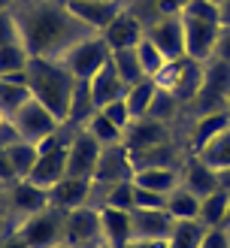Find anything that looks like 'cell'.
<instances>
[{
	"label": "cell",
	"instance_id": "cell-1",
	"mask_svg": "<svg viewBox=\"0 0 230 248\" xmlns=\"http://www.w3.org/2000/svg\"><path fill=\"white\" fill-rule=\"evenodd\" d=\"M12 12L31 58H61L91 33L67 9L64 0H18Z\"/></svg>",
	"mask_w": 230,
	"mask_h": 248
},
{
	"label": "cell",
	"instance_id": "cell-2",
	"mask_svg": "<svg viewBox=\"0 0 230 248\" xmlns=\"http://www.w3.org/2000/svg\"><path fill=\"white\" fill-rule=\"evenodd\" d=\"M28 85H31L33 100H40L48 112L64 124L67 112H70L73 88H76L73 73L61 64L58 58H31V64H28Z\"/></svg>",
	"mask_w": 230,
	"mask_h": 248
},
{
	"label": "cell",
	"instance_id": "cell-3",
	"mask_svg": "<svg viewBox=\"0 0 230 248\" xmlns=\"http://www.w3.org/2000/svg\"><path fill=\"white\" fill-rule=\"evenodd\" d=\"M109 55H112V48L106 46L103 36L100 33H88L85 40H79L73 48H67L58 61L73 73V79H85V82H88L94 73L109 61Z\"/></svg>",
	"mask_w": 230,
	"mask_h": 248
},
{
	"label": "cell",
	"instance_id": "cell-4",
	"mask_svg": "<svg viewBox=\"0 0 230 248\" xmlns=\"http://www.w3.org/2000/svg\"><path fill=\"white\" fill-rule=\"evenodd\" d=\"M15 233L31 248H52L58 242H64V212L46 206V209H40V212L21 218L15 224Z\"/></svg>",
	"mask_w": 230,
	"mask_h": 248
},
{
	"label": "cell",
	"instance_id": "cell-5",
	"mask_svg": "<svg viewBox=\"0 0 230 248\" xmlns=\"http://www.w3.org/2000/svg\"><path fill=\"white\" fill-rule=\"evenodd\" d=\"M227 94H230V64H227V61H218V58L206 61L203 88H200V94H197V100L191 103L194 115L227 109Z\"/></svg>",
	"mask_w": 230,
	"mask_h": 248
},
{
	"label": "cell",
	"instance_id": "cell-6",
	"mask_svg": "<svg viewBox=\"0 0 230 248\" xmlns=\"http://www.w3.org/2000/svg\"><path fill=\"white\" fill-rule=\"evenodd\" d=\"M64 242L73 248H91L103 245V227H100V209L82 206L64 212Z\"/></svg>",
	"mask_w": 230,
	"mask_h": 248
},
{
	"label": "cell",
	"instance_id": "cell-7",
	"mask_svg": "<svg viewBox=\"0 0 230 248\" xmlns=\"http://www.w3.org/2000/svg\"><path fill=\"white\" fill-rule=\"evenodd\" d=\"M12 124H15V130H18L21 140H28V142H33V145H40L43 140H48V136L61 127V121L48 112L40 100L24 103L18 112L12 115Z\"/></svg>",
	"mask_w": 230,
	"mask_h": 248
},
{
	"label": "cell",
	"instance_id": "cell-8",
	"mask_svg": "<svg viewBox=\"0 0 230 248\" xmlns=\"http://www.w3.org/2000/svg\"><path fill=\"white\" fill-rule=\"evenodd\" d=\"M145 36L161 48L167 61H182L185 55V21L182 16H157L152 24H145Z\"/></svg>",
	"mask_w": 230,
	"mask_h": 248
},
{
	"label": "cell",
	"instance_id": "cell-9",
	"mask_svg": "<svg viewBox=\"0 0 230 248\" xmlns=\"http://www.w3.org/2000/svg\"><path fill=\"white\" fill-rule=\"evenodd\" d=\"M91 194H94V179L64 176L58 185L48 188V206L58 212H73V209L91 206Z\"/></svg>",
	"mask_w": 230,
	"mask_h": 248
},
{
	"label": "cell",
	"instance_id": "cell-10",
	"mask_svg": "<svg viewBox=\"0 0 230 248\" xmlns=\"http://www.w3.org/2000/svg\"><path fill=\"white\" fill-rule=\"evenodd\" d=\"M100 152H103V145L88 130H76L67 145V176L91 179L97 170V160H100Z\"/></svg>",
	"mask_w": 230,
	"mask_h": 248
},
{
	"label": "cell",
	"instance_id": "cell-11",
	"mask_svg": "<svg viewBox=\"0 0 230 248\" xmlns=\"http://www.w3.org/2000/svg\"><path fill=\"white\" fill-rule=\"evenodd\" d=\"M100 36L106 40V46L112 48V52H118V48H137L142 43V36H145V21L137 16V12H130V6H124L112 21L106 24V31Z\"/></svg>",
	"mask_w": 230,
	"mask_h": 248
},
{
	"label": "cell",
	"instance_id": "cell-12",
	"mask_svg": "<svg viewBox=\"0 0 230 248\" xmlns=\"http://www.w3.org/2000/svg\"><path fill=\"white\" fill-rule=\"evenodd\" d=\"M133 172H137V167H133V160H130L127 145L115 142V145H103L100 160H97V170H94L91 179L100 182V185H115V182L133 179Z\"/></svg>",
	"mask_w": 230,
	"mask_h": 248
},
{
	"label": "cell",
	"instance_id": "cell-13",
	"mask_svg": "<svg viewBox=\"0 0 230 248\" xmlns=\"http://www.w3.org/2000/svg\"><path fill=\"white\" fill-rule=\"evenodd\" d=\"M64 3L91 33H103L106 24L127 6L124 0H64Z\"/></svg>",
	"mask_w": 230,
	"mask_h": 248
},
{
	"label": "cell",
	"instance_id": "cell-14",
	"mask_svg": "<svg viewBox=\"0 0 230 248\" xmlns=\"http://www.w3.org/2000/svg\"><path fill=\"white\" fill-rule=\"evenodd\" d=\"M179 179H182V188L197 194L200 200L224 185L221 172H215L209 164H203L197 155H185V160H182V167H179Z\"/></svg>",
	"mask_w": 230,
	"mask_h": 248
},
{
	"label": "cell",
	"instance_id": "cell-15",
	"mask_svg": "<svg viewBox=\"0 0 230 248\" xmlns=\"http://www.w3.org/2000/svg\"><path fill=\"white\" fill-rule=\"evenodd\" d=\"M6 200H9V212H12V221H18L21 218H28L33 212H40V209L48 206V191L40 188V185H33L28 179H18V182H12L9 188H6Z\"/></svg>",
	"mask_w": 230,
	"mask_h": 248
},
{
	"label": "cell",
	"instance_id": "cell-16",
	"mask_svg": "<svg viewBox=\"0 0 230 248\" xmlns=\"http://www.w3.org/2000/svg\"><path fill=\"white\" fill-rule=\"evenodd\" d=\"M185 55L194 58V61H212L215 55V43H218V31H221V24L215 21H197V18H185Z\"/></svg>",
	"mask_w": 230,
	"mask_h": 248
},
{
	"label": "cell",
	"instance_id": "cell-17",
	"mask_svg": "<svg viewBox=\"0 0 230 248\" xmlns=\"http://www.w3.org/2000/svg\"><path fill=\"white\" fill-rule=\"evenodd\" d=\"M130 218H133V239L167 242L169 233H173V224H176L167 209H133Z\"/></svg>",
	"mask_w": 230,
	"mask_h": 248
},
{
	"label": "cell",
	"instance_id": "cell-18",
	"mask_svg": "<svg viewBox=\"0 0 230 248\" xmlns=\"http://www.w3.org/2000/svg\"><path fill=\"white\" fill-rule=\"evenodd\" d=\"M224 127H230V112L227 109H218V112H203L194 115L191 133H188V155H200L206 145H209Z\"/></svg>",
	"mask_w": 230,
	"mask_h": 248
},
{
	"label": "cell",
	"instance_id": "cell-19",
	"mask_svg": "<svg viewBox=\"0 0 230 248\" xmlns=\"http://www.w3.org/2000/svg\"><path fill=\"white\" fill-rule=\"evenodd\" d=\"M88 88H91V97H94L97 109H103L106 103H115V100H124V94H127V85L121 82V76L115 73L112 61H106V64L88 79Z\"/></svg>",
	"mask_w": 230,
	"mask_h": 248
},
{
	"label": "cell",
	"instance_id": "cell-20",
	"mask_svg": "<svg viewBox=\"0 0 230 248\" xmlns=\"http://www.w3.org/2000/svg\"><path fill=\"white\" fill-rule=\"evenodd\" d=\"M100 227H103V245H109V248H127L133 242V218L124 209L103 206Z\"/></svg>",
	"mask_w": 230,
	"mask_h": 248
},
{
	"label": "cell",
	"instance_id": "cell-21",
	"mask_svg": "<svg viewBox=\"0 0 230 248\" xmlns=\"http://www.w3.org/2000/svg\"><path fill=\"white\" fill-rule=\"evenodd\" d=\"M167 140H173L169 124L154 121V118H137V121H130V127L124 130V145H127V152H139V148H149V145L167 142Z\"/></svg>",
	"mask_w": 230,
	"mask_h": 248
},
{
	"label": "cell",
	"instance_id": "cell-22",
	"mask_svg": "<svg viewBox=\"0 0 230 248\" xmlns=\"http://www.w3.org/2000/svg\"><path fill=\"white\" fill-rule=\"evenodd\" d=\"M203 73H206L203 61H194V58H182L179 61V82H176L173 94L179 97L182 106H191L197 100V94L203 88Z\"/></svg>",
	"mask_w": 230,
	"mask_h": 248
},
{
	"label": "cell",
	"instance_id": "cell-23",
	"mask_svg": "<svg viewBox=\"0 0 230 248\" xmlns=\"http://www.w3.org/2000/svg\"><path fill=\"white\" fill-rule=\"evenodd\" d=\"M133 185L145 191H157V194H173L182 179H179V167H145L133 172Z\"/></svg>",
	"mask_w": 230,
	"mask_h": 248
},
{
	"label": "cell",
	"instance_id": "cell-24",
	"mask_svg": "<svg viewBox=\"0 0 230 248\" xmlns=\"http://www.w3.org/2000/svg\"><path fill=\"white\" fill-rule=\"evenodd\" d=\"M97 112V103L91 97V88L85 79H76V88H73V100H70V112H67V127L73 130H82L85 124H88V118Z\"/></svg>",
	"mask_w": 230,
	"mask_h": 248
},
{
	"label": "cell",
	"instance_id": "cell-25",
	"mask_svg": "<svg viewBox=\"0 0 230 248\" xmlns=\"http://www.w3.org/2000/svg\"><path fill=\"white\" fill-rule=\"evenodd\" d=\"M227 206H230V188L221 185L218 191H212L209 197L200 200V215L197 221L203 227H224V218H227Z\"/></svg>",
	"mask_w": 230,
	"mask_h": 248
},
{
	"label": "cell",
	"instance_id": "cell-26",
	"mask_svg": "<svg viewBox=\"0 0 230 248\" xmlns=\"http://www.w3.org/2000/svg\"><path fill=\"white\" fill-rule=\"evenodd\" d=\"M197 157L203 160V164H209L215 172H221V176L230 172V127H224Z\"/></svg>",
	"mask_w": 230,
	"mask_h": 248
},
{
	"label": "cell",
	"instance_id": "cell-27",
	"mask_svg": "<svg viewBox=\"0 0 230 248\" xmlns=\"http://www.w3.org/2000/svg\"><path fill=\"white\" fill-rule=\"evenodd\" d=\"M154 94H157L154 79H142V82H137V85H130V88H127L124 100H127V109H130V118H133V121L149 115Z\"/></svg>",
	"mask_w": 230,
	"mask_h": 248
},
{
	"label": "cell",
	"instance_id": "cell-28",
	"mask_svg": "<svg viewBox=\"0 0 230 248\" xmlns=\"http://www.w3.org/2000/svg\"><path fill=\"white\" fill-rule=\"evenodd\" d=\"M167 212H169L173 221H194V218L200 215V197L185 191L179 185V188L167 197Z\"/></svg>",
	"mask_w": 230,
	"mask_h": 248
},
{
	"label": "cell",
	"instance_id": "cell-29",
	"mask_svg": "<svg viewBox=\"0 0 230 248\" xmlns=\"http://www.w3.org/2000/svg\"><path fill=\"white\" fill-rule=\"evenodd\" d=\"M112 67H115V73L121 76V82L127 85H137V82H142V79H149L142 73V67H139V58H137V48H118V52H112Z\"/></svg>",
	"mask_w": 230,
	"mask_h": 248
},
{
	"label": "cell",
	"instance_id": "cell-30",
	"mask_svg": "<svg viewBox=\"0 0 230 248\" xmlns=\"http://www.w3.org/2000/svg\"><path fill=\"white\" fill-rule=\"evenodd\" d=\"M33 94H31V85H18V82H3L0 79V112L3 115H15L24 103H31Z\"/></svg>",
	"mask_w": 230,
	"mask_h": 248
},
{
	"label": "cell",
	"instance_id": "cell-31",
	"mask_svg": "<svg viewBox=\"0 0 230 248\" xmlns=\"http://www.w3.org/2000/svg\"><path fill=\"white\" fill-rule=\"evenodd\" d=\"M6 155H9L12 167H15V172H18V179H28V172L33 170L36 157H40V148H36L33 142H28V140H15V142L6 145Z\"/></svg>",
	"mask_w": 230,
	"mask_h": 248
},
{
	"label": "cell",
	"instance_id": "cell-32",
	"mask_svg": "<svg viewBox=\"0 0 230 248\" xmlns=\"http://www.w3.org/2000/svg\"><path fill=\"white\" fill-rule=\"evenodd\" d=\"M82 130H88V133H91V136H94V140L100 142V145H115V142H124V130H118L115 124H112V121H109V118L100 112V109H97V112L88 118V124H85Z\"/></svg>",
	"mask_w": 230,
	"mask_h": 248
},
{
	"label": "cell",
	"instance_id": "cell-33",
	"mask_svg": "<svg viewBox=\"0 0 230 248\" xmlns=\"http://www.w3.org/2000/svg\"><path fill=\"white\" fill-rule=\"evenodd\" d=\"M31 64V52L24 48V43H12V46H0V79L9 73H21Z\"/></svg>",
	"mask_w": 230,
	"mask_h": 248
},
{
	"label": "cell",
	"instance_id": "cell-34",
	"mask_svg": "<svg viewBox=\"0 0 230 248\" xmlns=\"http://www.w3.org/2000/svg\"><path fill=\"white\" fill-rule=\"evenodd\" d=\"M182 112V103H179V97L173 91H161L157 88L154 94V100H152V109H149V115L145 118H154V121H164V124H173V118Z\"/></svg>",
	"mask_w": 230,
	"mask_h": 248
},
{
	"label": "cell",
	"instance_id": "cell-35",
	"mask_svg": "<svg viewBox=\"0 0 230 248\" xmlns=\"http://www.w3.org/2000/svg\"><path fill=\"white\" fill-rule=\"evenodd\" d=\"M137 58H139V67H142V73H145L149 79H154L157 73L167 67V58L161 55V48H157L149 36H142V43L137 46Z\"/></svg>",
	"mask_w": 230,
	"mask_h": 248
},
{
	"label": "cell",
	"instance_id": "cell-36",
	"mask_svg": "<svg viewBox=\"0 0 230 248\" xmlns=\"http://www.w3.org/2000/svg\"><path fill=\"white\" fill-rule=\"evenodd\" d=\"M182 16H185V18H197V21H215V24H221V9H218L215 3H209V0H191Z\"/></svg>",
	"mask_w": 230,
	"mask_h": 248
},
{
	"label": "cell",
	"instance_id": "cell-37",
	"mask_svg": "<svg viewBox=\"0 0 230 248\" xmlns=\"http://www.w3.org/2000/svg\"><path fill=\"white\" fill-rule=\"evenodd\" d=\"M12 43H21L15 12H12V9H0V46H12Z\"/></svg>",
	"mask_w": 230,
	"mask_h": 248
},
{
	"label": "cell",
	"instance_id": "cell-38",
	"mask_svg": "<svg viewBox=\"0 0 230 248\" xmlns=\"http://www.w3.org/2000/svg\"><path fill=\"white\" fill-rule=\"evenodd\" d=\"M100 112H103L109 121H112L118 130H127V127H130V121H133V118H130V109H127V100H115V103H106V106L100 109Z\"/></svg>",
	"mask_w": 230,
	"mask_h": 248
},
{
	"label": "cell",
	"instance_id": "cell-39",
	"mask_svg": "<svg viewBox=\"0 0 230 248\" xmlns=\"http://www.w3.org/2000/svg\"><path fill=\"white\" fill-rule=\"evenodd\" d=\"M197 248H230V227H206Z\"/></svg>",
	"mask_w": 230,
	"mask_h": 248
},
{
	"label": "cell",
	"instance_id": "cell-40",
	"mask_svg": "<svg viewBox=\"0 0 230 248\" xmlns=\"http://www.w3.org/2000/svg\"><path fill=\"white\" fill-rule=\"evenodd\" d=\"M167 197L169 194H157V191L137 188V209H167Z\"/></svg>",
	"mask_w": 230,
	"mask_h": 248
},
{
	"label": "cell",
	"instance_id": "cell-41",
	"mask_svg": "<svg viewBox=\"0 0 230 248\" xmlns=\"http://www.w3.org/2000/svg\"><path fill=\"white\" fill-rule=\"evenodd\" d=\"M15 227V221H12V212H9V200H6V185H0V236L9 233Z\"/></svg>",
	"mask_w": 230,
	"mask_h": 248
},
{
	"label": "cell",
	"instance_id": "cell-42",
	"mask_svg": "<svg viewBox=\"0 0 230 248\" xmlns=\"http://www.w3.org/2000/svg\"><path fill=\"white\" fill-rule=\"evenodd\" d=\"M12 182H18V172H15V167H12L6 148H0V185H6V188H9Z\"/></svg>",
	"mask_w": 230,
	"mask_h": 248
},
{
	"label": "cell",
	"instance_id": "cell-43",
	"mask_svg": "<svg viewBox=\"0 0 230 248\" xmlns=\"http://www.w3.org/2000/svg\"><path fill=\"white\" fill-rule=\"evenodd\" d=\"M15 140H21L18 130H15V124H12V118H9V115L0 112V148H6L9 142H15Z\"/></svg>",
	"mask_w": 230,
	"mask_h": 248
},
{
	"label": "cell",
	"instance_id": "cell-44",
	"mask_svg": "<svg viewBox=\"0 0 230 248\" xmlns=\"http://www.w3.org/2000/svg\"><path fill=\"white\" fill-rule=\"evenodd\" d=\"M188 3L191 0H154V9L157 16H182Z\"/></svg>",
	"mask_w": 230,
	"mask_h": 248
},
{
	"label": "cell",
	"instance_id": "cell-45",
	"mask_svg": "<svg viewBox=\"0 0 230 248\" xmlns=\"http://www.w3.org/2000/svg\"><path fill=\"white\" fill-rule=\"evenodd\" d=\"M212 58L230 64V28H224V24H221V31H218V43H215V55Z\"/></svg>",
	"mask_w": 230,
	"mask_h": 248
},
{
	"label": "cell",
	"instance_id": "cell-46",
	"mask_svg": "<svg viewBox=\"0 0 230 248\" xmlns=\"http://www.w3.org/2000/svg\"><path fill=\"white\" fill-rule=\"evenodd\" d=\"M0 248H31V245L15 233V227H12L9 233H3V236H0Z\"/></svg>",
	"mask_w": 230,
	"mask_h": 248
},
{
	"label": "cell",
	"instance_id": "cell-47",
	"mask_svg": "<svg viewBox=\"0 0 230 248\" xmlns=\"http://www.w3.org/2000/svg\"><path fill=\"white\" fill-rule=\"evenodd\" d=\"M127 248H169L167 242H154V239H133Z\"/></svg>",
	"mask_w": 230,
	"mask_h": 248
},
{
	"label": "cell",
	"instance_id": "cell-48",
	"mask_svg": "<svg viewBox=\"0 0 230 248\" xmlns=\"http://www.w3.org/2000/svg\"><path fill=\"white\" fill-rule=\"evenodd\" d=\"M221 24H224V28H230V0H224V3H221Z\"/></svg>",
	"mask_w": 230,
	"mask_h": 248
},
{
	"label": "cell",
	"instance_id": "cell-49",
	"mask_svg": "<svg viewBox=\"0 0 230 248\" xmlns=\"http://www.w3.org/2000/svg\"><path fill=\"white\" fill-rule=\"evenodd\" d=\"M15 3H18V0H0V9H12Z\"/></svg>",
	"mask_w": 230,
	"mask_h": 248
},
{
	"label": "cell",
	"instance_id": "cell-50",
	"mask_svg": "<svg viewBox=\"0 0 230 248\" xmlns=\"http://www.w3.org/2000/svg\"><path fill=\"white\" fill-rule=\"evenodd\" d=\"M224 227H230V206H227V218H224Z\"/></svg>",
	"mask_w": 230,
	"mask_h": 248
},
{
	"label": "cell",
	"instance_id": "cell-51",
	"mask_svg": "<svg viewBox=\"0 0 230 248\" xmlns=\"http://www.w3.org/2000/svg\"><path fill=\"white\" fill-rule=\"evenodd\" d=\"M52 248H73V245H67V242H58V245H52Z\"/></svg>",
	"mask_w": 230,
	"mask_h": 248
},
{
	"label": "cell",
	"instance_id": "cell-52",
	"mask_svg": "<svg viewBox=\"0 0 230 248\" xmlns=\"http://www.w3.org/2000/svg\"><path fill=\"white\" fill-rule=\"evenodd\" d=\"M209 3H215V6H218V9H221V3H224V0H209Z\"/></svg>",
	"mask_w": 230,
	"mask_h": 248
},
{
	"label": "cell",
	"instance_id": "cell-53",
	"mask_svg": "<svg viewBox=\"0 0 230 248\" xmlns=\"http://www.w3.org/2000/svg\"><path fill=\"white\" fill-rule=\"evenodd\" d=\"M227 112H230V94H227Z\"/></svg>",
	"mask_w": 230,
	"mask_h": 248
},
{
	"label": "cell",
	"instance_id": "cell-54",
	"mask_svg": "<svg viewBox=\"0 0 230 248\" xmlns=\"http://www.w3.org/2000/svg\"><path fill=\"white\" fill-rule=\"evenodd\" d=\"M91 248H100V245H91Z\"/></svg>",
	"mask_w": 230,
	"mask_h": 248
},
{
	"label": "cell",
	"instance_id": "cell-55",
	"mask_svg": "<svg viewBox=\"0 0 230 248\" xmlns=\"http://www.w3.org/2000/svg\"><path fill=\"white\" fill-rule=\"evenodd\" d=\"M100 248H109V245H100Z\"/></svg>",
	"mask_w": 230,
	"mask_h": 248
}]
</instances>
